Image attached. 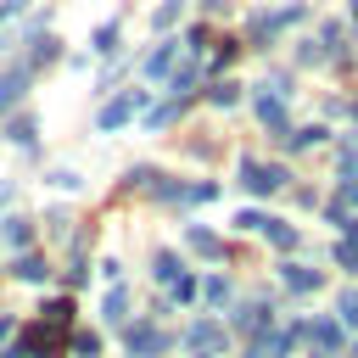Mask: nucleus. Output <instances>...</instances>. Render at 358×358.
Segmentation results:
<instances>
[{"label": "nucleus", "instance_id": "nucleus-1", "mask_svg": "<svg viewBox=\"0 0 358 358\" xmlns=\"http://www.w3.org/2000/svg\"><path fill=\"white\" fill-rule=\"evenodd\" d=\"M62 347H67V336H62L56 324H45V319H39V324H28V330H22V341H17V352H11V358H56Z\"/></svg>", "mask_w": 358, "mask_h": 358}, {"label": "nucleus", "instance_id": "nucleus-2", "mask_svg": "<svg viewBox=\"0 0 358 358\" xmlns=\"http://www.w3.org/2000/svg\"><path fill=\"white\" fill-rule=\"evenodd\" d=\"M241 185H246L252 196H274V190L285 185V168H280V162H252V157H246V162H241Z\"/></svg>", "mask_w": 358, "mask_h": 358}, {"label": "nucleus", "instance_id": "nucleus-3", "mask_svg": "<svg viewBox=\"0 0 358 358\" xmlns=\"http://www.w3.org/2000/svg\"><path fill=\"white\" fill-rule=\"evenodd\" d=\"M302 336H308L313 358H336L341 352V324L336 319H313V324H302Z\"/></svg>", "mask_w": 358, "mask_h": 358}, {"label": "nucleus", "instance_id": "nucleus-4", "mask_svg": "<svg viewBox=\"0 0 358 358\" xmlns=\"http://www.w3.org/2000/svg\"><path fill=\"white\" fill-rule=\"evenodd\" d=\"M134 112H140V90H123L117 101H106V106H101V117H95V123H101V129L112 134V129H123V123H129Z\"/></svg>", "mask_w": 358, "mask_h": 358}, {"label": "nucleus", "instance_id": "nucleus-5", "mask_svg": "<svg viewBox=\"0 0 358 358\" xmlns=\"http://www.w3.org/2000/svg\"><path fill=\"white\" fill-rule=\"evenodd\" d=\"M162 347H168V341H162L157 324H129V352H134V358H157Z\"/></svg>", "mask_w": 358, "mask_h": 358}, {"label": "nucleus", "instance_id": "nucleus-6", "mask_svg": "<svg viewBox=\"0 0 358 358\" xmlns=\"http://www.w3.org/2000/svg\"><path fill=\"white\" fill-rule=\"evenodd\" d=\"M179 50H185V39H162V45L145 56V73H151V78H168L173 62H179Z\"/></svg>", "mask_w": 358, "mask_h": 358}, {"label": "nucleus", "instance_id": "nucleus-7", "mask_svg": "<svg viewBox=\"0 0 358 358\" xmlns=\"http://www.w3.org/2000/svg\"><path fill=\"white\" fill-rule=\"evenodd\" d=\"M190 347H196L201 358H213V352L224 347V324H213V319H196V324H190Z\"/></svg>", "mask_w": 358, "mask_h": 358}, {"label": "nucleus", "instance_id": "nucleus-8", "mask_svg": "<svg viewBox=\"0 0 358 358\" xmlns=\"http://www.w3.org/2000/svg\"><path fill=\"white\" fill-rule=\"evenodd\" d=\"M280 280H285V291H319V285H324V274H319V268H302V263H285Z\"/></svg>", "mask_w": 358, "mask_h": 358}, {"label": "nucleus", "instance_id": "nucleus-9", "mask_svg": "<svg viewBox=\"0 0 358 358\" xmlns=\"http://www.w3.org/2000/svg\"><path fill=\"white\" fill-rule=\"evenodd\" d=\"M257 117H263L268 129H285V106H280V90H274V84L257 90Z\"/></svg>", "mask_w": 358, "mask_h": 358}, {"label": "nucleus", "instance_id": "nucleus-10", "mask_svg": "<svg viewBox=\"0 0 358 358\" xmlns=\"http://www.w3.org/2000/svg\"><path fill=\"white\" fill-rule=\"evenodd\" d=\"M101 319H106V324H123V319H129V291H123V285H112V291H106Z\"/></svg>", "mask_w": 358, "mask_h": 358}, {"label": "nucleus", "instance_id": "nucleus-11", "mask_svg": "<svg viewBox=\"0 0 358 358\" xmlns=\"http://www.w3.org/2000/svg\"><path fill=\"white\" fill-rule=\"evenodd\" d=\"M28 78H34V73H28V67H11V73H6V78H0V106H11V101H17V95H22V90H28Z\"/></svg>", "mask_w": 358, "mask_h": 358}, {"label": "nucleus", "instance_id": "nucleus-12", "mask_svg": "<svg viewBox=\"0 0 358 358\" xmlns=\"http://www.w3.org/2000/svg\"><path fill=\"white\" fill-rule=\"evenodd\" d=\"M190 246H196L201 257H224V241H218L213 229H201V224H190Z\"/></svg>", "mask_w": 358, "mask_h": 358}, {"label": "nucleus", "instance_id": "nucleus-13", "mask_svg": "<svg viewBox=\"0 0 358 358\" xmlns=\"http://www.w3.org/2000/svg\"><path fill=\"white\" fill-rule=\"evenodd\" d=\"M11 274H17V280H34V285H39V280H45L50 268H45V257H34V252H28V257H17V263H11Z\"/></svg>", "mask_w": 358, "mask_h": 358}, {"label": "nucleus", "instance_id": "nucleus-14", "mask_svg": "<svg viewBox=\"0 0 358 358\" xmlns=\"http://www.w3.org/2000/svg\"><path fill=\"white\" fill-rule=\"evenodd\" d=\"M235 330H246V336H263V330H268V308H246V313H235Z\"/></svg>", "mask_w": 358, "mask_h": 358}, {"label": "nucleus", "instance_id": "nucleus-15", "mask_svg": "<svg viewBox=\"0 0 358 358\" xmlns=\"http://www.w3.org/2000/svg\"><path fill=\"white\" fill-rule=\"evenodd\" d=\"M0 235H6L11 246H28V241H34V224H28V218H6V224H0Z\"/></svg>", "mask_w": 358, "mask_h": 358}, {"label": "nucleus", "instance_id": "nucleus-16", "mask_svg": "<svg viewBox=\"0 0 358 358\" xmlns=\"http://www.w3.org/2000/svg\"><path fill=\"white\" fill-rule=\"evenodd\" d=\"M157 280H162V285L185 280V274H179V257H173V252H157Z\"/></svg>", "mask_w": 358, "mask_h": 358}, {"label": "nucleus", "instance_id": "nucleus-17", "mask_svg": "<svg viewBox=\"0 0 358 358\" xmlns=\"http://www.w3.org/2000/svg\"><path fill=\"white\" fill-rule=\"evenodd\" d=\"M263 235H268L274 246H291V241H296V229H291V224H280V218H268V224H263Z\"/></svg>", "mask_w": 358, "mask_h": 358}, {"label": "nucleus", "instance_id": "nucleus-18", "mask_svg": "<svg viewBox=\"0 0 358 358\" xmlns=\"http://www.w3.org/2000/svg\"><path fill=\"white\" fill-rule=\"evenodd\" d=\"M285 140H291L296 151H308V145H319V140H324V129L313 123V129H296V134H285Z\"/></svg>", "mask_w": 358, "mask_h": 358}, {"label": "nucleus", "instance_id": "nucleus-19", "mask_svg": "<svg viewBox=\"0 0 358 358\" xmlns=\"http://www.w3.org/2000/svg\"><path fill=\"white\" fill-rule=\"evenodd\" d=\"M67 319H73V302H50V308H45V324L67 330Z\"/></svg>", "mask_w": 358, "mask_h": 358}, {"label": "nucleus", "instance_id": "nucleus-20", "mask_svg": "<svg viewBox=\"0 0 358 358\" xmlns=\"http://www.w3.org/2000/svg\"><path fill=\"white\" fill-rule=\"evenodd\" d=\"M22 11H28V0H0V34H6V28H11Z\"/></svg>", "mask_w": 358, "mask_h": 358}, {"label": "nucleus", "instance_id": "nucleus-21", "mask_svg": "<svg viewBox=\"0 0 358 358\" xmlns=\"http://www.w3.org/2000/svg\"><path fill=\"white\" fill-rule=\"evenodd\" d=\"M179 6H185V0H168V6L157 11V28H173V22H179Z\"/></svg>", "mask_w": 358, "mask_h": 358}, {"label": "nucleus", "instance_id": "nucleus-22", "mask_svg": "<svg viewBox=\"0 0 358 358\" xmlns=\"http://www.w3.org/2000/svg\"><path fill=\"white\" fill-rule=\"evenodd\" d=\"M201 296H207V302H224V296H229V280H207Z\"/></svg>", "mask_w": 358, "mask_h": 358}, {"label": "nucleus", "instance_id": "nucleus-23", "mask_svg": "<svg viewBox=\"0 0 358 358\" xmlns=\"http://www.w3.org/2000/svg\"><path fill=\"white\" fill-rule=\"evenodd\" d=\"M73 352H78V358H95L101 341H95V336H73Z\"/></svg>", "mask_w": 358, "mask_h": 358}, {"label": "nucleus", "instance_id": "nucleus-24", "mask_svg": "<svg viewBox=\"0 0 358 358\" xmlns=\"http://www.w3.org/2000/svg\"><path fill=\"white\" fill-rule=\"evenodd\" d=\"M235 224H241V229H257V235H263V224H268V213H241Z\"/></svg>", "mask_w": 358, "mask_h": 358}, {"label": "nucleus", "instance_id": "nucleus-25", "mask_svg": "<svg viewBox=\"0 0 358 358\" xmlns=\"http://www.w3.org/2000/svg\"><path fill=\"white\" fill-rule=\"evenodd\" d=\"M213 101L218 106H235V84H213Z\"/></svg>", "mask_w": 358, "mask_h": 358}, {"label": "nucleus", "instance_id": "nucleus-26", "mask_svg": "<svg viewBox=\"0 0 358 358\" xmlns=\"http://www.w3.org/2000/svg\"><path fill=\"white\" fill-rule=\"evenodd\" d=\"M11 140H17V145H28V140H34V123H28V117H22V123H11Z\"/></svg>", "mask_w": 358, "mask_h": 358}, {"label": "nucleus", "instance_id": "nucleus-27", "mask_svg": "<svg viewBox=\"0 0 358 358\" xmlns=\"http://www.w3.org/2000/svg\"><path fill=\"white\" fill-rule=\"evenodd\" d=\"M336 257H341L347 268H358V246H352V241H347V246H336Z\"/></svg>", "mask_w": 358, "mask_h": 358}, {"label": "nucleus", "instance_id": "nucleus-28", "mask_svg": "<svg viewBox=\"0 0 358 358\" xmlns=\"http://www.w3.org/2000/svg\"><path fill=\"white\" fill-rule=\"evenodd\" d=\"M11 336H17V319H0V347H6Z\"/></svg>", "mask_w": 358, "mask_h": 358}, {"label": "nucleus", "instance_id": "nucleus-29", "mask_svg": "<svg viewBox=\"0 0 358 358\" xmlns=\"http://www.w3.org/2000/svg\"><path fill=\"white\" fill-rule=\"evenodd\" d=\"M352 22H358V0H352Z\"/></svg>", "mask_w": 358, "mask_h": 358}, {"label": "nucleus", "instance_id": "nucleus-30", "mask_svg": "<svg viewBox=\"0 0 358 358\" xmlns=\"http://www.w3.org/2000/svg\"><path fill=\"white\" fill-rule=\"evenodd\" d=\"M246 358H257V352H246Z\"/></svg>", "mask_w": 358, "mask_h": 358}]
</instances>
